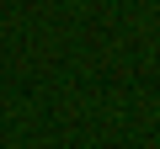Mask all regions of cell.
Instances as JSON below:
<instances>
[{"mask_svg": "<svg viewBox=\"0 0 160 149\" xmlns=\"http://www.w3.org/2000/svg\"><path fill=\"white\" fill-rule=\"evenodd\" d=\"M6 149H16V144H6Z\"/></svg>", "mask_w": 160, "mask_h": 149, "instance_id": "obj_1", "label": "cell"}]
</instances>
